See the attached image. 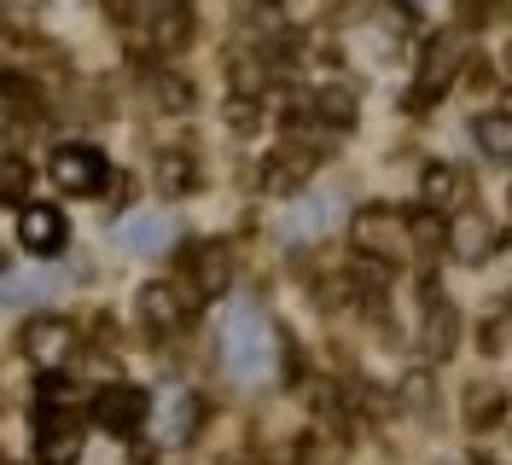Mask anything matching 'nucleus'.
<instances>
[{
	"label": "nucleus",
	"instance_id": "f257e3e1",
	"mask_svg": "<svg viewBox=\"0 0 512 465\" xmlns=\"http://www.w3.org/2000/svg\"><path fill=\"white\" fill-rule=\"evenodd\" d=\"M222 349H227L233 378H245V384H256V378H268V372H274V332H268V320H262L256 309H245V303H233V309H227Z\"/></svg>",
	"mask_w": 512,
	"mask_h": 465
},
{
	"label": "nucleus",
	"instance_id": "f03ea898",
	"mask_svg": "<svg viewBox=\"0 0 512 465\" xmlns=\"http://www.w3.org/2000/svg\"><path fill=\"white\" fill-rule=\"evenodd\" d=\"M355 245L384 256V262H402V256H414V221H402L396 210H373L355 221Z\"/></svg>",
	"mask_w": 512,
	"mask_h": 465
},
{
	"label": "nucleus",
	"instance_id": "7ed1b4c3",
	"mask_svg": "<svg viewBox=\"0 0 512 465\" xmlns=\"http://www.w3.org/2000/svg\"><path fill=\"white\" fill-rule=\"evenodd\" d=\"M105 157L94 152V146H59L53 152V181L64 186V192H76V198H88V192H99L105 186Z\"/></svg>",
	"mask_w": 512,
	"mask_h": 465
},
{
	"label": "nucleus",
	"instance_id": "20e7f679",
	"mask_svg": "<svg viewBox=\"0 0 512 465\" xmlns=\"http://www.w3.org/2000/svg\"><path fill=\"white\" fill-rule=\"evenodd\" d=\"M18 239H24V250H35V256H59V250L70 245V221H64V210H53V204H24Z\"/></svg>",
	"mask_w": 512,
	"mask_h": 465
},
{
	"label": "nucleus",
	"instance_id": "39448f33",
	"mask_svg": "<svg viewBox=\"0 0 512 465\" xmlns=\"http://www.w3.org/2000/svg\"><path fill=\"white\" fill-rule=\"evenodd\" d=\"M460 59H466L460 35H431V41H425V59H419V105H425V99H437V93L454 82Z\"/></svg>",
	"mask_w": 512,
	"mask_h": 465
},
{
	"label": "nucleus",
	"instance_id": "423d86ee",
	"mask_svg": "<svg viewBox=\"0 0 512 465\" xmlns=\"http://www.w3.org/2000/svg\"><path fill=\"white\" fill-rule=\"evenodd\" d=\"M338 216H344V198H338V192H326V186H315L303 204H291L286 233H291V239H315V233H326Z\"/></svg>",
	"mask_w": 512,
	"mask_h": 465
},
{
	"label": "nucleus",
	"instance_id": "0eeeda50",
	"mask_svg": "<svg viewBox=\"0 0 512 465\" xmlns=\"http://www.w3.org/2000/svg\"><path fill=\"white\" fill-rule=\"evenodd\" d=\"M82 460V419L76 413H47L41 425V465H76Z\"/></svg>",
	"mask_w": 512,
	"mask_h": 465
},
{
	"label": "nucleus",
	"instance_id": "6e6552de",
	"mask_svg": "<svg viewBox=\"0 0 512 465\" xmlns=\"http://www.w3.org/2000/svg\"><path fill=\"white\" fill-rule=\"evenodd\" d=\"M140 419H146L140 390H123V384L99 390V425H105L111 436H134V431H140Z\"/></svg>",
	"mask_w": 512,
	"mask_h": 465
},
{
	"label": "nucleus",
	"instance_id": "1a4fd4ad",
	"mask_svg": "<svg viewBox=\"0 0 512 465\" xmlns=\"http://www.w3.org/2000/svg\"><path fill=\"white\" fill-rule=\"evenodd\" d=\"M169 233H175V221L163 216V210H140V216H123V227H117V245L152 256V250L169 245Z\"/></svg>",
	"mask_w": 512,
	"mask_h": 465
},
{
	"label": "nucleus",
	"instance_id": "9d476101",
	"mask_svg": "<svg viewBox=\"0 0 512 465\" xmlns=\"http://www.w3.org/2000/svg\"><path fill=\"white\" fill-rule=\"evenodd\" d=\"M181 314H187V297H181L169 279H152V285L140 291V320H146L152 332H169V326H181Z\"/></svg>",
	"mask_w": 512,
	"mask_h": 465
},
{
	"label": "nucleus",
	"instance_id": "9b49d317",
	"mask_svg": "<svg viewBox=\"0 0 512 465\" xmlns=\"http://www.w3.org/2000/svg\"><path fill=\"white\" fill-rule=\"evenodd\" d=\"M192 425H198V396H187V390H163L158 402V442H187Z\"/></svg>",
	"mask_w": 512,
	"mask_h": 465
},
{
	"label": "nucleus",
	"instance_id": "f8f14e48",
	"mask_svg": "<svg viewBox=\"0 0 512 465\" xmlns=\"http://www.w3.org/2000/svg\"><path fill=\"white\" fill-rule=\"evenodd\" d=\"M448 250H454L460 262H483V256L495 250V227H489L478 210H466V216H454V227H448Z\"/></svg>",
	"mask_w": 512,
	"mask_h": 465
},
{
	"label": "nucleus",
	"instance_id": "ddd939ff",
	"mask_svg": "<svg viewBox=\"0 0 512 465\" xmlns=\"http://www.w3.org/2000/svg\"><path fill=\"white\" fill-rule=\"evenodd\" d=\"M70 343H76V332L64 320H35L30 332H24V349H30L35 367H59L64 355H70Z\"/></svg>",
	"mask_w": 512,
	"mask_h": 465
},
{
	"label": "nucleus",
	"instance_id": "4468645a",
	"mask_svg": "<svg viewBox=\"0 0 512 465\" xmlns=\"http://www.w3.org/2000/svg\"><path fill=\"white\" fill-rule=\"evenodd\" d=\"M472 134H478L483 157H495V163H512V111H483L478 123H472Z\"/></svg>",
	"mask_w": 512,
	"mask_h": 465
},
{
	"label": "nucleus",
	"instance_id": "2eb2a0df",
	"mask_svg": "<svg viewBox=\"0 0 512 465\" xmlns=\"http://www.w3.org/2000/svg\"><path fill=\"white\" fill-rule=\"evenodd\" d=\"M460 169H448V163H431L425 169V210H448V204H460Z\"/></svg>",
	"mask_w": 512,
	"mask_h": 465
},
{
	"label": "nucleus",
	"instance_id": "dca6fc26",
	"mask_svg": "<svg viewBox=\"0 0 512 465\" xmlns=\"http://www.w3.org/2000/svg\"><path fill=\"white\" fill-rule=\"evenodd\" d=\"M448 349H454V309L448 303H431V314H425V355L443 361Z\"/></svg>",
	"mask_w": 512,
	"mask_h": 465
},
{
	"label": "nucleus",
	"instance_id": "f3484780",
	"mask_svg": "<svg viewBox=\"0 0 512 465\" xmlns=\"http://www.w3.org/2000/svg\"><path fill=\"white\" fill-rule=\"evenodd\" d=\"M59 279L53 274H12V279H0V303H35V297H47Z\"/></svg>",
	"mask_w": 512,
	"mask_h": 465
},
{
	"label": "nucleus",
	"instance_id": "a211bd4d",
	"mask_svg": "<svg viewBox=\"0 0 512 465\" xmlns=\"http://www.w3.org/2000/svg\"><path fill=\"white\" fill-rule=\"evenodd\" d=\"M501 413H507V396H501V390H472V407H466V419H472V425H495V419H501Z\"/></svg>",
	"mask_w": 512,
	"mask_h": 465
},
{
	"label": "nucleus",
	"instance_id": "6ab92c4d",
	"mask_svg": "<svg viewBox=\"0 0 512 465\" xmlns=\"http://www.w3.org/2000/svg\"><path fill=\"white\" fill-rule=\"evenodd\" d=\"M198 262H204L198 291H222V285H227V262H233V256H227V245H204V256H198Z\"/></svg>",
	"mask_w": 512,
	"mask_h": 465
},
{
	"label": "nucleus",
	"instance_id": "aec40b11",
	"mask_svg": "<svg viewBox=\"0 0 512 465\" xmlns=\"http://www.w3.org/2000/svg\"><path fill=\"white\" fill-rule=\"evenodd\" d=\"M24 186H30V169H24L18 157H0V204L24 198Z\"/></svg>",
	"mask_w": 512,
	"mask_h": 465
},
{
	"label": "nucleus",
	"instance_id": "412c9836",
	"mask_svg": "<svg viewBox=\"0 0 512 465\" xmlns=\"http://www.w3.org/2000/svg\"><path fill=\"white\" fill-rule=\"evenodd\" d=\"M466 465H501V460H466Z\"/></svg>",
	"mask_w": 512,
	"mask_h": 465
},
{
	"label": "nucleus",
	"instance_id": "4be33fe9",
	"mask_svg": "<svg viewBox=\"0 0 512 465\" xmlns=\"http://www.w3.org/2000/svg\"><path fill=\"white\" fill-rule=\"evenodd\" d=\"M507 210H512V192H507Z\"/></svg>",
	"mask_w": 512,
	"mask_h": 465
}]
</instances>
